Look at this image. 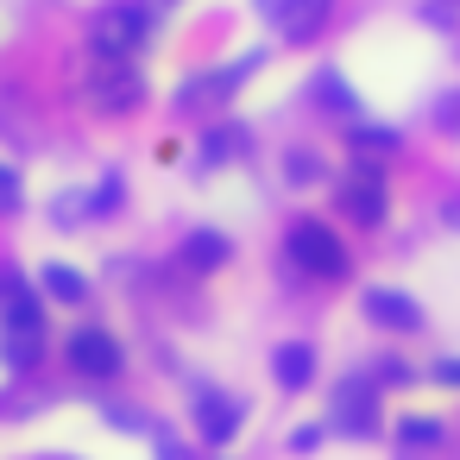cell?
Returning a JSON list of instances; mask_svg holds the SVG:
<instances>
[{"mask_svg": "<svg viewBox=\"0 0 460 460\" xmlns=\"http://www.w3.org/2000/svg\"><path fill=\"white\" fill-rule=\"evenodd\" d=\"M221 259H227V240H221V234H190V240H183V265L215 271Z\"/></svg>", "mask_w": 460, "mask_h": 460, "instance_id": "obj_13", "label": "cell"}, {"mask_svg": "<svg viewBox=\"0 0 460 460\" xmlns=\"http://www.w3.org/2000/svg\"><path fill=\"white\" fill-rule=\"evenodd\" d=\"M246 70H252V64H234V70H221V76H202V83H190V89H183V108H196V102H221V95H227V89L246 76Z\"/></svg>", "mask_w": 460, "mask_h": 460, "instance_id": "obj_12", "label": "cell"}, {"mask_svg": "<svg viewBox=\"0 0 460 460\" xmlns=\"http://www.w3.org/2000/svg\"><path fill=\"white\" fill-rule=\"evenodd\" d=\"M435 378H441V385H460V359H441V366H435Z\"/></svg>", "mask_w": 460, "mask_h": 460, "instance_id": "obj_18", "label": "cell"}, {"mask_svg": "<svg viewBox=\"0 0 460 460\" xmlns=\"http://www.w3.org/2000/svg\"><path fill=\"white\" fill-rule=\"evenodd\" d=\"M45 290H51V296H64V303H83V296H89V284H83L76 271H64V265H51V271H45Z\"/></svg>", "mask_w": 460, "mask_h": 460, "instance_id": "obj_14", "label": "cell"}, {"mask_svg": "<svg viewBox=\"0 0 460 460\" xmlns=\"http://www.w3.org/2000/svg\"><path fill=\"white\" fill-rule=\"evenodd\" d=\"M284 252H290V265H296V271H309V278H322V284L347 278V246H341V234H334V227H322V221H290Z\"/></svg>", "mask_w": 460, "mask_h": 460, "instance_id": "obj_1", "label": "cell"}, {"mask_svg": "<svg viewBox=\"0 0 460 460\" xmlns=\"http://www.w3.org/2000/svg\"><path fill=\"white\" fill-rule=\"evenodd\" d=\"M366 315H372L378 328H422V309H416V296H403V290H366Z\"/></svg>", "mask_w": 460, "mask_h": 460, "instance_id": "obj_9", "label": "cell"}, {"mask_svg": "<svg viewBox=\"0 0 460 460\" xmlns=\"http://www.w3.org/2000/svg\"><path fill=\"white\" fill-rule=\"evenodd\" d=\"M70 359H76V372H89V378H114V372H120V347H114V334H102V328H76V334H70Z\"/></svg>", "mask_w": 460, "mask_h": 460, "instance_id": "obj_7", "label": "cell"}, {"mask_svg": "<svg viewBox=\"0 0 460 460\" xmlns=\"http://www.w3.org/2000/svg\"><path fill=\"white\" fill-rule=\"evenodd\" d=\"M265 13L278 20V32L290 45H303V39H315L328 26V0H265Z\"/></svg>", "mask_w": 460, "mask_h": 460, "instance_id": "obj_6", "label": "cell"}, {"mask_svg": "<svg viewBox=\"0 0 460 460\" xmlns=\"http://www.w3.org/2000/svg\"><path fill=\"white\" fill-rule=\"evenodd\" d=\"M39 334H45L39 303L26 290H13L7 296V315H0V353H7V366H32L39 359Z\"/></svg>", "mask_w": 460, "mask_h": 460, "instance_id": "obj_3", "label": "cell"}, {"mask_svg": "<svg viewBox=\"0 0 460 460\" xmlns=\"http://www.w3.org/2000/svg\"><path fill=\"white\" fill-rule=\"evenodd\" d=\"M435 435H441L435 422H403V441H435Z\"/></svg>", "mask_w": 460, "mask_h": 460, "instance_id": "obj_17", "label": "cell"}, {"mask_svg": "<svg viewBox=\"0 0 460 460\" xmlns=\"http://www.w3.org/2000/svg\"><path fill=\"white\" fill-rule=\"evenodd\" d=\"M196 422H202V435H208V441H227V435L240 429V403H234V397H221V391H202Z\"/></svg>", "mask_w": 460, "mask_h": 460, "instance_id": "obj_10", "label": "cell"}, {"mask_svg": "<svg viewBox=\"0 0 460 460\" xmlns=\"http://www.w3.org/2000/svg\"><path fill=\"white\" fill-rule=\"evenodd\" d=\"M309 372H315V353L309 347H278V385L284 391H303Z\"/></svg>", "mask_w": 460, "mask_h": 460, "instance_id": "obj_11", "label": "cell"}, {"mask_svg": "<svg viewBox=\"0 0 460 460\" xmlns=\"http://www.w3.org/2000/svg\"><path fill=\"white\" fill-rule=\"evenodd\" d=\"M240 146H246V133H240V127H221V133H208L202 158H208V164H221V158H227V152H240Z\"/></svg>", "mask_w": 460, "mask_h": 460, "instance_id": "obj_15", "label": "cell"}, {"mask_svg": "<svg viewBox=\"0 0 460 460\" xmlns=\"http://www.w3.org/2000/svg\"><path fill=\"white\" fill-rule=\"evenodd\" d=\"M139 70L127 64V58H95L89 64V95L102 102V108H127V102H139Z\"/></svg>", "mask_w": 460, "mask_h": 460, "instance_id": "obj_5", "label": "cell"}, {"mask_svg": "<svg viewBox=\"0 0 460 460\" xmlns=\"http://www.w3.org/2000/svg\"><path fill=\"white\" fill-rule=\"evenodd\" d=\"M7 208H20V177L0 164V215H7Z\"/></svg>", "mask_w": 460, "mask_h": 460, "instance_id": "obj_16", "label": "cell"}, {"mask_svg": "<svg viewBox=\"0 0 460 460\" xmlns=\"http://www.w3.org/2000/svg\"><path fill=\"white\" fill-rule=\"evenodd\" d=\"M152 39V7H108V13H95V26H89V45H95V58H127L133 64V51Z\"/></svg>", "mask_w": 460, "mask_h": 460, "instance_id": "obj_2", "label": "cell"}, {"mask_svg": "<svg viewBox=\"0 0 460 460\" xmlns=\"http://www.w3.org/2000/svg\"><path fill=\"white\" fill-rule=\"evenodd\" d=\"M372 403H378L372 385H366V378H347V385L334 391V410H341L334 422H341L347 435H372V429H378V410H372Z\"/></svg>", "mask_w": 460, "mask_h": 460, "instance_id": "obj_8", "label": "cell"}, {"mask_svg": "<svg viewBox=\"0 0 460 460\" xmlns=\"http://www.w3.org/2000/svg\"><path fill=\"white\" fill-rule=\"evenodd\" d=\"M341 208H347L359 227H378V221H385V177H378V164L359 158V171L341 177Z\"/></svg>", "mask_w": 460, "mask_h": 460, "instance_id": "obj_4", "label": "cell"}]
</instances>
